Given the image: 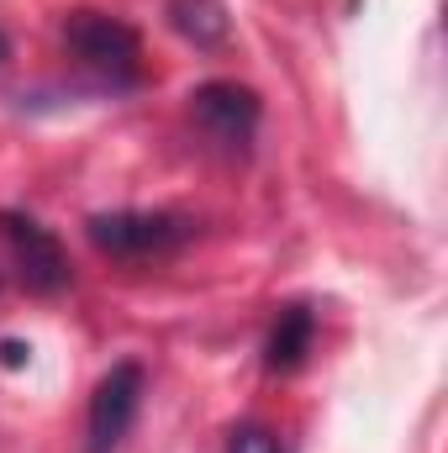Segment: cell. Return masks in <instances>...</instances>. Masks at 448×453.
<instances>
[{
	"mask_svg": "<svg viewBox=\"0 0 448 453\" xmlns=\"http://www.w3.org/2000/svg\"><path fill=\"white\" fill-rule=\"evenodd\" d=\"M64 48L116 90L137 85L143 80V37L121 21V16H106V11H69L64 16Z\"/></svg>",
	"mask_w": 448,
	"mask_h": 453,
	"instance_id": "1",
	"label": "cell"
},
{
	"mask_svg": "<svg viewBox=\"0 0 448 453\" xmlns=\"http://www.w3.org/2000/svg\"><path fill=\"white\" fill-rule=\"evenodd\" d=\"M85 232L106 258H121V264L169 258L196 237V226L185 217H174V211H101V217L85 222Z\"/></svg>",
	"mask_w": 448,
	"mask_h": 453,
	"instance_id": "2",
	"label": "cell"
},
{
	"mask_svg": "<svg viewBox=\"0 0 448 453\" xmlns=\"http://www.w3.org/2000/svg\"><path fill=\"white\" fill-rule=\"evenodd\" d=\"M0 242L16 264V274L27 280V290L37 296H53L69 285V253L64 242L37 222V217H21V211H0Z\"/></svg>",
	"mask_w": 448,
	"mask_h": 453,
	"instance_id": "3",
	"label": "cell"
},
{
	"mask_svg": "<svg viewBox=\"0 0 448 453\" xmlns=\"http://www.w3.org/2000/svg\"><path fill=\"white\" fill-rule=\"evenodd\" d=\"M190 116H196V127L227 148V153H243L248 142H253V132H259V96L253 90H243V85H201L196 96H190Z\"/></svg>",
	"mask_w": 448,
	"mask_h": 453,
	"instance_id": "4",
	"label": "cell"
},
{
	"mask_svg": "<svg viewBox=\"0 0 448 453\" xmlns=\"http://www.w3.org/2000/svg\"><path fill=\"white\" fill-rule=\"evenodd\" d=\"M137 406H143V369L137 364H116L112 374L96 385V395H90V453L121 449Z\"/></svg>",
	"mask_w": 448,
	"mask_h": 453,
	"instance_id": "5",
	"label": "cell"
},
{
	"mask_svg": "<svg viewBox=\"0 0 448 453\" xmlns=\"http://www.w3.org/2000/svg\"><path fill=\"white\" fill-rule=\"evenodd\" d=\"M312 311L306 306H285L280 311V322H274V333H269V353H264V364L274 369V374H285V369H296L306 353H312Z\"/></svg>",
	"mask_w": 448,
	"mask_h": 453,
	"instance_id": "6",
	"label": "cell"
},
{
	"mask_svg": "<svg viewBox=\"0 0 448 453\" xmlns=\"http://www.w3.org/2000/svg\"><path fill=\"white\" fill-rule=\"evenodd\" d=\"M169 21H174V32L190 37L196 48H217L227 37V27H232L217 0H169Z\"/></svg>",
	"mask_w": 448,
	"mask_h": 453,
	"instance_id": "7",
	"label": "cell"
},
{
	"mask_svg": "<svg viewBox=\"0 0 448 453\" xmlns=\"http://www.w3.org/2000/svg\"><path fill=\"white\" fill-rule=\"evenodd\" d=\"M227 453H280V438L269 433V427H237L232 433V443H227Z\"/></svg>",
	"mask_w": 448,
	"mask_h": 453,
	"instance_id": "8",
	"label": "cell"
},
{
	"mask_svg": "<svg viewBox=\"0 0 448 453\" xmlns=\"http://www.w3.org/2000/svg\"><path fill=\"white\" fill-rule=\"evenodd\" d=\"M5 58H11V42H5V37H0V64H5Z\"/></svg>",
	"mask_w": 448,
	"mask_h": 453,
	"instance_id": "9",
	"label": "cell"
}]
</instances>
